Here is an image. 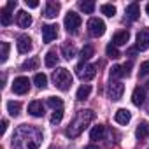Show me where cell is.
I'll return each instance as SVG.
<instances>
[{"mask_svg": "<svg viewBox=\"0 0 149 149\" xmlns=\"http://www.w3.org/2000/svg\"><path fill=\"white\" fill-rule=\"evenodd\" d=\"M28 90H30V81H28V77L19 76V77L14 79V83H13V91H14L16 95H26Z\"/></svg>", "mask_w": 149, "mask_h": 149, "instance_id": "obj_6", "label": "cell"}, {"mask_svg": "<svg viewBox=\"0 0 149 149\" xmlns=\"http://www.w3.org/2000/svg\"><path fill=\"white\" fill-rule=\"evenodd\" d=\"M105 53H107V56H109V58H112V60H118V58L121 56L119 49H118L114 44H109V46L105 47Z\"/></svg>", "mask_w": 149, "mask_h": 149, "instance_id": "obj_29", "label": "cell"}, {"mask_svg": "<svg viewBox=\"0 0 149 149\" xmlns=\"http://www.w3.org/2000/svg\"><path fill=\"white\" fill-rule=\"evenodd\" d=\"M33 83L37 88H46L47 86V77H46V74H35L33 76Z\"/></svg>", "mask_w": 149, "mask_h": 149, "instance_id": "obj_26", "label": "cell"}, {"mask_svg": "<svg viewBox=\"0 0 149 149\" xmlns=\"http://www.w3.org/2000/svg\"><path fill=\"white\" fill-rule=\"evenodd\" d=\"M44 63H46V67H49V68H53V67L58 65V54H56L54 49L47 51V54H46V58H44Z\"/></svg>", "mask_w": 149, "mask_h": 149, "instance_id": "obj_21", "label": "cell"}, {"mask_svg": "<svg viewBox=\"0 0 149 149\" xmlns=\"http://www.w3.org/2000/svg\"><path fill=\"white\" fill-rule=\"evenodd\" d=\"M135 135H137V139H147L149 137V121H142V123H139V126H137V130H135Z\"/></svg>", "mask_w": 149, "mask_h": 149, "instance_id": "obj_19", "label": "cell"}, {"mask_svg": "<svg viewBox=\"0 0 149 149\" xmlns=\"http://www.w3.org/2000/svg\"><path fill=\"white\" fill-rule=\"evenodd\" d=\"M119 77H125L123 67H121V65H114V67L111 68V79H119Z\"/></svg>", "mask_w": 149, "mask_h": 149, "instance_id": "obj_33", "label": "cell"}, {"mask_svg": "<svg viewBox=\"0 0 149 149\" xmlns=\"http://www.w3.org/2000/svg\"><path fill=\"white\" fill-rule=\"evenodd\" d=\"M7 111H9V114H11V116H18V114H19V111H21V104H19V102L11 100V102H7Z\"/></svg>", "mask_w": 149, "mask_h": 149, "instance_id": "obj_28", "label": "cell"}, {"mask_svg": "<svg viewBox=\"0 0 149 149\" xmlns=\"http://www.w3.org/2000/svg\"><path fill=\"white\" fill-rule=\"evenodd\" d=\"M90 93H91V86H90V84H83V86L77 90L76 98H77V100H86V98L90 97Z\"/></svg>", "mask_w": 149, "mask_h": 149, "instance_id": "obj_24", "label": "cell"}, {"mask_svg": "<svg viewBox=\"0 0 149 149\" xmlns=\"http://www.w3.org/2000/svg\"><path fill=\"white\" fill-rule=\"evenodd\" d=\"M79 7H81V11H83L84 14H93V11H95V2H91V0H88V2H81Z\"/></svg>", "mask_w": 149, "mask_h": 149, "instance_id": "obj_30", "label": "cell"}, {"mask_svg": "<svg viewBox=\"0 0 149 149\" xmlns=\"http://www.w3.org/2000/svg\"><path fill=\"white\" fill-rule=\"evenodd\" d=\"M39 63H40L39 58H30V60H26V61L21 65V68H23V70H35V68L39 67Z\"/></svg>", "mask_w": 149, "mask_h": 149, "instance_id": "obj_27", "label": "cell"}, {"mask_svg": "<svg viewBox=\"0 0 149 149\" xmlns=\"http://www.w3.org/2000/svg\"><path fill=\"white\" fill-rule=\"evenodd\" d=\"M128 40H130V33H128V30H119V32H116L114 37H112V44H114L116 47H118V46H125Z\"/></svg>", "mask_w": 149, "mask_h": 149, "instance_id": "obj_15", "label": "cell"}, {"mask_svg": "<svg viewBox=\"0 0 149 149\" xmlns=\"http://www.w3.org/2000/svg\"><path fill=\"white\" fill-rule=\"evenodd\" d=\"M146 13H147V14H149V4H147V6H146Z\"/></svg>", "mask_w": 149, "mask_h": 149, "instance_id": "obj_42", "label": "cell"}, {"mask_svg": "<svg viewBox=\"0 0 149 149\" xmlns=\"http://www.w3.org/2000/svg\"><path fill=\"white\" fill-rule=\"evenodd\" d=\"M77 74H79V77L83 81H91L95 76H97V65H77Z\"/></svg>", "mask_w": 149, "mask_h": 149, "instance_id": "obj_7", "label": "cell"}, {"mask_svg": "<svg viewBox=\"0 0 149 149\" xmlns=\"http://www.w3.org/2000/svg\"><path fill=\"white\" fill-rule=\"evenodd\" d=\"M37 132V128H33V126H26V125H23L19 130H16V133L13 135V147L14 149H18L19 146H21V142H25V147L23 149H37L39 147V144H40V140H42V135H40V132L37 133V135H33Z\"/></svg>", "mask_w": 149, "mask_h": 149, "instance_id": "obj_1", "label": "cell"}, {"mask_svg": "<svg viewBox=\"0 0 149 149\" xmlns=\"http://www.w3.org/2000/svg\"><path fill=\"white\" fill-rule=\"evenodd\" d=\"M100 13L105 14L107 18H112V16L116 14V7H114L112 4H104V6L100 7Z\"/></svg>", "mask_w": 149, "mask_h": 149, "instance_id": "obj_31", "label": "cell"}, {"mask_svg": "<svg viewBox=\"0 0 149 149\" xmlns=\"http://www.w3.org/2000/svg\"><path fill=\"white\" fill-rule=\"evenodd\" d=\"M81 23H83L81 16L77 13H74V11H68L67 16H65V21H63V25H65V28H67L68 33H76L77 28L81 26Z\"/></svg>", "mask_w": 149, "mask_h": 149, "instance_id": "obj_4", "label": "cell"}, {"mask_svg": "<svg viewBox=\"0 0 149 149\" xmlns=\"http://www.w3.org/2000/svg\"><path fill=\"white\" fill-rule=\"evenodd\" d=\"M123 91H125V86L119 81H111L107 86V93H109L111 100H119L123 97Z\"/></svg>", "mask_w": 149, "mask_h": 149, "instance_id": "obj_8", "label": "cell"}, {"mask_svg": "<svg viewBox=\"0 0 149 149\" xmlns=\"http://www.w3.org/2000/svg\"><path fill=\"white\" fill-rule=\"evenodd\" d=\"M0 23H2L4 26H9V25L13 23L11 9H7V7H2V9H0Z\"/></svg>", "mask_w": 149, "mask_h": 149, "instance_id": "obj_20", "label": "cell"}, {"mask_svg": "<svg viewBox=\"0 0 149 149\" xmlns=\"http://www.w3.org/2000/svg\"><path fill=\"white\" fill-rule=\"evenodd\" d=\"M139 74H140V77H144V76H149V61H144V63L140 65V70H139Z\"/></svg>", "mask_w": 149, "mask_h": 149, "instance_id": "obj_36", "label": "cell"}, {"mask_svg": "<svg viewBox=\"0 0 149 149\" xmlns=\"http://www.w3.org/2000/svg\"><path fill=\"white\" fill-rule=\"evenodd\" d=\"M6 130H7V119H2V132H0V133H6Z\"/></svg>", "mask_w": 149, "mask_h": 149, "instance_id": "obj_40", "label": "cell"}, {"mask_svg": "<svg viewBox=\"0 0 149 149\" xmlns=\"http://www.w3.org/2000/svg\"><path fill=\"white\" fill-rule=\"evenodd\" d=\"M104 133H105V126L97 125V126L91 128V132H90V139H91V140H100V139L104 137Z\"/></svg>", "mask_w": 149, "mask_h": 149, "instance_id": "obj_22", "label": "cell"}, {"mask_svg": "<svg viewBox=\"0 0 149 149\" xmlns=\"http://www.w3.org/2000/svg\"><path fill=\"white\" fill-rule=\"evenodd\" d=\"M126 16H128L130 21H135V19L140 16V6H139L137 2H132V4L126 7Z\"/></svg>", "mask_w": 149, "mask_h": 149, "instance_id": "obj_18", "label": "cell"}, {"mask_svg": "<svg viewBox=\"0 0 149 149\" xmlns=\"http://www.w3.org/2000/svg\"><path fill=\"white\" fill-rule=\"evenodd\" d=\"M137 51H146L149 47V30L144 28L137 33Z\"/></svg>", "mask_w": 149, "mask_h": 149, "instance_id": "obj_10", "label": "cell"}, {"mask_svg": "<svg viewBox=\"0 0 149 149\" xmlns=\"http://www.w3.org/2000/svg\"><path fill=\"white\" fill-rule=\"evenodd\" d=\"M26 6L30 9H35V7H39V2H37V0H26Z\"/></svg>", "mask_w": 149, "mask_h": 149, "instance_id": "obj_38", "label": "cell"}, {"mask_svg": "<svg viewBox=\"0 0 149 149\" xmlns=\"http://www.w3.org/2000/svg\"><path fill=\"white\" fill-rule=\"evenodd\" d=\"M16 6H18V2H16V0H9V2H7V6H6V7H7V9H14Z\"/></svg>", "mask_w": 149, "mask_h": 149, "instance_id": "obj_39", "label": "cell"}, {"mask_svg": "<svg viewBox=\"0 0 149 149\" xmlns=\"http://www.w3.org/2000/svg\"><path fill=\"white\" fill-rule=\"evenodd\" d=\"M61 53H63V56H65L67 60H72L74 56H76V47H74L70 42H65V44L61 46Z\"/></svg>", "mask_w": 149, "mask_h": 149, "instance_id": "obj_23", "label": "cell"}, {"mask_svg": "<svg viewBox=\"0 0 149 149\" xmlns=\"http://www.w3.org/2000/svg\"><path fill=\"white\" fill-rule=\"evenodd\" d=\"M47 105L56 111V109H61V107H63V100L58 98V97H49V98H47Z\"/></svg>", "mask_w": 149, "mask_h": 149, "instance_id": "obj_32", "label": "cell"}, {"mask_svg": "<svg viewBox=\"0 0 149 149\" xmlns=\"http://www.w3.org/2000/svg\"><path fill=\"white\" fill-rule=\"evenodd\" d=\"M84 149H98V147H97V146H93V144H91V146H86V147H84Z\"/></svg>", "mask_w": 149, "mask_h": 149, "instance_id": "obj_41", "label": "cell"}, {"mask_svg": "<svg viewBox=\"0 0 149 149\" xmlns=\"http://www.w3.org/2000/svg\"><path fill=\"white\" fill-rule=\"evenodd\" d=\"M58 37V25H42V40L46 44L53 42Z\"/></svg>", "mask_w": 149, "mask_h": 149, "instance_id": "obj_9", "label": "cell"}, {"mask_svg": "<svg viewBox=\"0 0 149 149\" xmlns=\"http://www.w3.org/2000/svg\"><path fill=\"white\" fill-rule=\"evenodd\" d=\"M60 13V2H53V0H49V2H46V9H44V16L47 19H53L56 18Z\"/></svg>", "mask_w": 149, "mask_h": 149, "instance_id": "obj_12", "label": "cell"}, {"mask_svg": "<svg viewBox=\"0 0 149 149\" xmlns=\"http://www.w3.org/2000/svg\"><path fill=\"white\" fill-rule=\"evenodd\" d=\"M53 81H54V86L58 88V90H61V91H67V90H70V86H72V74L67 70V68H56L54 72H53Z\"/></svg>", "mask_w": 149, "mask_h": 149, "instance_id": "obj_3", "label": "cell"}, {"mask_svg": "<svg viewBox=\"0 0 149 149\" xmlns=\"http://www.w3.org/2000/svg\"><path fill=\"white\" fill-rule=\"evenodd\" d=\"M61 118H63V109H56V111L53 112V116H51V123H53V125H58V123L61 121Z\"/></svg>", "mask_w": 149, "mask_h": 149, "instance_id": "obj_35", "label": "cell"}, {"mask_svg": "<svg viewBox=\"0 0 149 149\" xmlns=\"http://www.w3.org/2000/svg\"><path fill=\"white\" fill-rule=\"evenodd\" d=\"M93 118H95V112L93 111H79V114L76 116V119H74L70 123V126L67 128L65 135H68V137H77Z\"/></svg>", "mask_w": 149, "mask_h": 149, "instance_id": "obj_2", "label": "cell"}, {"mask_svg": "<svg viewBox=\"0 0 149 149\" xmlns=\"http://www.w3.org/2000/svg\"><path fill=\"white\" fill-rule=\"evenodd\" d=\"M88 32L93 37H102L105 33V23L100 18H91L88 21Z\"/></svg>", "mask_w": 149, "mask_h": 149, "instance_id": "obj_5", "label": "cell"}, {"mask_svg": "<svg viewBox=\"0 0 149 149\" xmlns=\"http://www.w3.org/2000/svg\"><path fill=\"white\" fill-rule=\"evenodd\" d=\"M28 112L33 116V118H42L44 116V104L40 100H33L28 104Z\"/></svg>", "mask_w": 149, "mask_h": 149, "instance_id": "obj_14", "label": "cell"}, {"mask_svg": "<svg viewBox=\"0 0 149 149\" xmlns=\"http://www.w3.org/2000/svg\"><path fill=\"white\" fill-rule=\"evenodd\" d=\"M16 21H18V25H19L21 28H28V26L32 25V16H30L26 11H19V13L16 14Z\"/></svg>", "mask_w": 149, "mask_h": 149, "instance_id": "obj_17", "label": "cell"}, {"mask_svg": "<svg viewBox=\"0 0 149 149\" xmlns=\"http://www.w3.org/2000/svg\"><path fill=\"white\" fill-rule=\"evenodd\" d=\"M93 53H95V49H93V46H84L83 47V51H81V63H84V61H88L91 56H93Z\"/></svg>", "mask_w": 149, "mask_h": 149, "instance_id": "obj_25", "label": "cell"}, {"mask_svg": "<svg viewBox=\"0 0 149 149\" xmlns=\"http://www.w3.org/2000/svg\"><path fill=\"white\" fill-rule=\"evenodd\" d=\"M0 47H2L0 61H2V63H6V61H7V58H9V49H11V46H9V42H2V44H0Z\"/></svg>", "mask_w": 149, "mask_h": 149, "instance_id": "obj_34", "label": "cell"}, {"mask_svg": "<svg viewBox=\"0 0 149 149\" xmlns=\"http://www.w3.org/2000/svg\"><path fill=\"white\" fill-rule=\"evenodd\" d=\"M123 67V74L125 76H130V68H132V61H128V63H125V65H121Z\"/></svg>", "mask_w": 149, "mask_h": 149, "instance_id": "obj_37", "label": "cell"}, {"mask_svg": "<svg viewBox=\"0 0 149 149\" xmlns=\"http://www.w3.org/2000/svg\"><path fill=\"white\" fill-rule=\"evenodd\" d=\"M114 119H116V123H119V125H126V123H130L132 114H130L128 109H118L116 114H114Z\"/></svg>", "mask_w": 149, "mask_h": 149, "instance_id": "obj_16", "label": "cell"}, {"mask_svg": "<svg viewBox=\"0 0 149 149\" xmlns=\"http://www.w3.org/2000/svg\"><path fill=\"white\" fill-rule=\"evenodd\" d=\"M132 102H133V105L140 107V105L146 102V88L137 86V88L133 90V93H132Z\"/></svg>", "mask_w": 149, "mask_h": 149, "instance_id": "obj_13", "label": "cell"}, {"mask_svg": "<svg viewBox=\"0 0 149 149\" xmlns=\"http://www.w3.org/2000/svg\"><path fill=\"white\" fill-rule=\"evenodd\" d=\"M16 46H18V51L25 54V53L32 51V39H30L26 33H23V35H19V37H18V40H16Z\"/></svg>", "mask_w": 149, "mask_h": 149, "instance_id": "obj_11", "label": "cell"}]
</instances>
